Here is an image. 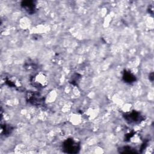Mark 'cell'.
Listing matches in <instances>:
<instances>
[{"instance_id": "1", "label": "cell", "mask_w": 154, "mask_h": 154, "mask_svg": "<svg viewBox=\"0 0 154 154\" xmlns=\"http://www.w3.org/2000/svg\"><path fill=\"white\" fill-rule=\"evenodd\" d=\"M32 85L37 88H45L48 83L46 75L42 72L35 74L31 79Z\"/></svg>"}, {"instance_id": "2", "label": "cell", "mask_w": 154, "mask_h": 154, "mask_svg": "<svg viewBox=\"0 0 154 154\" xmlns=\"http://www.w3.org/2000/svg\"><path fill=\"white\" fill-rule=\"evenodd\" d=\"M63 150L66 153H76L80 150V143L73 138H68L63 142Z\"/></svg>"}, {"instance_id": "3", "label": "cell", "mask_w": 154, "mask_h": 154, "mask_svg": "<svg viewBox=\"0 0 154 154\" xmlns=\"http://www.w3.org/2000/svg\"><path fill=\"white\" fill-rule=\"evenodd\" d=\"M26 100L30 103L37 105L40 106L42 105L44 103L43 97L38 93L29 91L26 93Z\"/></svg>"}, {"instance_id": "4", "label": "cell", "mask_w": 154, "mask_h": 154, "mask_svg": "<svg viewBox=\"0 0 154 154\" xmlns=\"http://www.w3.org/2000/svg\"><path fill=\"white\" fill-rule=\"evenodd\" d=\"M124 118L125 120L130 124H137L143 120V116L136 111H132V112L125 114Z\"/></svg>"}, {"instance_id": "5", "label": "cell", "mask_w": 154, "mask_h": 154, "mask_svg": "<svg viewBox=\"0 0 154 154\" xmlns=\"http://www.w3.org/2000/svg\"><path fill=\"white\" fill-rule=\"evenodd\" d=\"M22 7L28 13L33 14L36 11V5L32 1H25L21 3Z\"/></svg>"}, {"instance_id": "6", "label": "cell", "mask_w": 154, "mask_h": 154, "mask_svg": "<svg viewBox=\"0 0 154 154\" xmlns=\"http://www.w3.org/2000/svg\"><path fill=\"white\" fill-rule=\"evenodd\" d=\"M5 83L10 87L20 90L22 88L20 82L16 79L14 76H8L5 78Z\"/></svg>"}, {"instance_id": "7", "label": "cell", "mask_w": 154, "mask_h": 154, "mask_svg": "<svg viewBox=\"0 0 154 154\" xmlns=\"http://www.w3.org/2000/svg\"><path fill=\"white\" fill-rule=\"evenodd\" d=\"M123 81L128 84H132L136 80L135 76L129 71H125L123 74Z\"/></svg>"}, {"instance_id": "8", "label": "cell", "mask_w": 154, "mask_h": 154, "mask_svg": "<svg viewBox=\"0 0 154 154\" xmlns=\"http://www.w3.org/2000/svg\"><path fill=\"white\" fill-rule=\"evenodd\" d=\"M2 132H4V135H8V134H10V132L11 131V129L8 126L5 125L4 128H2Z\"/></svg>"}]
</instances>
